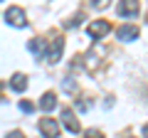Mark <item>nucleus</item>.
Returning a JSON list of instances; mask_svg holds the SVG:
<instances>
[{
    "mask_svg": "<svg viewBox=\"0 0 148 138\" xmlns=\"http://www.w3.org/2000/svg\"><path fill=\"white\" fill-rule=\"evenodd\" d=\"M5 22L10 27H27V17H25V10L22 8H8L5 10Z\"/></svg>",
    "mask_w": 148,
    "mask_h": 138,
    "instance_id": "1",
    "label": "nucleus"
},
{
    "mask_svg": "<svg viewBox=\"0 0 148 138\" xmlns=\"http://www.w3.org/2000/svg\"><path fill=\"white\" fill-rule=\"evenodd\" d=\"M62 52H64V40L62 37H54L52 42H49V47L45 49V57H47V62H59V57H62Z\"/></svg>",
    "mask_w": 148,
    "mask_h": 138,
    "instance_id": "2",
    "label": "nucleus"
},
{
    "mask_svg": "<svg viewBox=\"0 0 148 138\" xmlns=\"http://www.w3.org/2000/svg\"><path fill=\"white\" fill-rule=\"evenodd\" d=\"M40 133L45 138H59V121H54V118H40Z\"/></svg>",
    "mask_w": 148,
    "mask_h": 138,
    "instance_id": "3",
    "label": "nucleus"
},
{
    "mask_svg": "<svg viewBox=\"0 0 148 138\" xmlns=\"http://www.w3.org/2000/svg\"><path fill=\"white\" fill-rule=\"evenodd\" d=\"M59 116H62V123H64V128H67L69 133H79V121H77V116H74L72 109H62Z\"/></svg>",
    "mask_w": 148,
    "mask_h": 138,
    "instance_id": "4",
    "label": "nucleus"
},
{
    "mask_svg": "<svg viewBox=\"0 0 148 138\" xmlns=\"http://www.w3.org/2000/svg\"><path fill=\"white\" fill-rule=\"evenodd\" d=\"M138 35H141V32H138L136 25H121L116 30V37L123 40V42H133V40H138Z\"/></svg>",
    "mask_w": 148,
    "mask_h": 138,
    "instance_id": "5",
    "label": "nucleus"
},
{
    "mask_svg": "<svg viewBox=\"0 0 148 138\" xmlns=\"http://www.w3.org/2000/svg\"><path fill=\"white\" fill-rule=\"evenodd\" d=\"M86 30H89L91 37H99V40H101L104 35H109V32H111V25H109L106 20H94L89 27H86Z\"/></svg>",
    "mask_w": 148,
    "mask_h": 138,
    "instance_id": "6",
    "label": "nucleus"
},
{
    "mask_svg": "<svg viewBox=\"0 0 148 138\" xmlns=\"http://www.w3.org/2000/svg\"><path fill=\"white\" fill-rule=\"evenodd\" d=\"M119 15L121 17L138 15V0H119Z\"/></svg>",
    "mask_w": 148,
    "mask_h": 138,
    "instance_id": "7",
    "label": "nucleus"
},
{
    "mask_svg": "<svg viewBox=\"0 0 148 138\" xmlns=\"http://www.w3.org/2000/svg\"><path fill=\"white\" fill-rule=\"evenodd\" d=\"M10 89L17 91V94H22V91L27 89V77H25V74H15V77L10 79Z\"/></svg>",
    "mask_w": 148,
    "mask_h": 138,
    "instance_id": "8",
    "label": "nucleus"
},
{
    "mask_svg": "<svg viewBox=\"0 0 148 138\" xmlns=\"http://www.w3.org/2000/svg\"><path fill=\"white\" fill-rule=\"evenodd\" d=\"M54 106H57V96H54L52 91H47V94L40 99V109H42V111H52Z\"/></svg>",
    "mask_w": 148,
    "mask_h": 138,
    "instance_id": "9",
    "label": "nucleus"
},
{
    "mask_svg": "<svg viewBox=\"0 0 148 138\" xmlns=\"http://www.w3.org/2000/svg\"><path fill=\"white\" fill-rule=\"evenodd\" d=\"M27 49H30L37 59H40V57L45 54V42H42L40 37H35V40H30V42H27Z\"/></svg>",
    "mask_w": 148,
    "mask_h": 138,
    "instance_id": "10",
    "label": "nucleus"
},
{
    "mask_svg": "<svg viewBox=\"0 0 148 138\" xmlns=\"http://www.w3.org/2000/svg\"><path fill=\"white\" fill-rule=\"evenodd\" d=\"M109 3H111V0H86V5L94 8V10H106V8H109Z\"/></svg>",
    "mask_w": 148,
    "mask_h": 138,
    "instance_id": "11",
    "label": "nucleus"
},
{
    "mask_svg": "<svg viewBox=\"0 0 148 138\" xmlns=\"http://www.w3.org/2000/svg\"><path fill=\"white\" fill-rule=\"evenodd\" d=\"M62 86H64V91H69V94H77V81H74L72 77H67Z\"/></svg>",
    "mask_w": 148,
    "mask_h": 138,
    "instance_id": "12",
    "label": "nucleus"
},
{
    "mask_svg": "<svg viewBox=\"0 0 148 138\" xmlns=\"http://www.w3.org/2000/svg\"><path fill=\"white\" fill-rule=\"evenodd\" d=\"M20 111L22 113H32V111H35V104H30V101H20Z\"/></svg>",
    "mask_w": 148,
    "mask_h": 138,
    "instance_id": "13",
    "label": "nucleus"
},
{
    "mask_svg": "<svg viewBox=\"0 0 148 138\" xmlns=\"http://www.w3.org/2000/svg\"><path fill=\"white\" fill-rule=\"evenodd\" d=\"M84 138H104V133H101V131H96V128H89V131L84 133Z\"/></svg>",
    "mask_w": 148,
    "mask_h": 138,
    "instance_id": "14",
    "label": "nucleus"
},
{
    "mask_svg": "<svg viewBox=\"0 0 148 138\" xmlns=\"http://www.w3.org/2000/svg\"><path fill=\"white\" fill-rule=\"evenodd\" d=\"M5 138H25V136H22V133L20 131H12V133H8V136Z\"/></svg>",
    "mask_w": 148,
    "mask_h": 138,
    "instance_id": "15",
    "label": "nucleus"
}]
</instances>
